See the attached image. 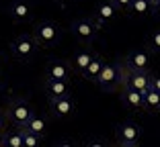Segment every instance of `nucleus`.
Here are the masks:
<instances>
[{
  "mask_svg": "<svg viewBox=\"0 0 160 147\" xmlns=\"http://www.w3.org/2000/svg\"><path fill=\"white\" fill-rule=\"evenodd\" d=\"M103 66H105V59L103 57H99V55H94L92 57V62L86 66V70L82 71V76L86 78L88 82H94L97 78H99V74H101V70H103Z\"/></svg>",
  "mask_w": 160,
  "mask_h": 147,
  "instance_id": "obj_16",
  "label": "nucleus"
},
{
  "mask_svg": "<svg viewBox=\"0 0 160 147\" xmlns=\"http://www.w3.org/2000/svg\"><path fill=\"white\" fill-rule=\"evenodd\" d=\"M8 12L14 21L23 23V21H29V16H31V4L25 2V0H14L12 4H10Z\"/></svg>",
  "mask_w": 160,
  "mask_h": 147,
  "instance_id": "obj_13",
  "label": "nucleus"
},
{
  "mask_svg": "<svg viewBox=\"0 0 160 147\" xmlns=\"http://www.w3.org/2000/svg\"><path fill=\"white\" fill-rule=\"evenodd\" d=\"M86 147H107V145H105V143L101 141V139H92V141L86 143Z\"/></svg>",
  "mask_w": 160,
  "mask_h": 147,
  "instance_id": "obj_25",
  "label": "nucleus"
},
{
  "mask_svg": "<svg viewBox=\"0 0 160 147\" xmlns=\"http://www.w3.org/2000/svg\"><path fill=\"white\" fill-rule=\"evenodd\" d=\"M144 108L150 113H160V94L156 90H148L144 92Z\"/></svg>",
  "mask_w": 160,
  "mask_h": 147,
  "instance_id": "obj_17",
  "label": "nucleus"
},
{
  "mask_svg": "<svg viewBox=\"0 0 160 147\" xmlns=\"http://www.w3.org/2000/svg\"><path fill=\"white\" fill-rule=\"evenodd\" d=\"M2 145L4 147H23V135H21V131H17V133H6L4 139H2Z\"/></svg>",
  "mask_w": 160,
  "mask_h": 147,
  "instance_id": "obj_20",
  "label": "nucleus"
},
{
  "mask_svg": "<svg viewBox=\"0 0 160 147\" xmlns=\"http://www.w3.org/2000/svg\"><path fill=\"white\" fill-rule=\"evenodd\" d=\"M45 92L49 96V100L64 98L70 96V82H62V80H47L45 82Z\"/></svg>",
  "mask_w": 160,
  "mask_h": 147,
  "instance_id": "obj_12",
  "label": "nucleus"
},
{
  "mask_svg": "<svg viewBox=\"0 0 160 147\" xmlns=\"http://www.w3.org/2000/svg\"><path fill=\"white\" fill-rule=\"evenodd\" d=\"M47 80H62V82H70V66L66 62H60V59H53V62L47 63Z\"/></svg>",
  "mask_w": 160,
  "mask_h": 147,
  "instance_id": "obj_9",
  "label": "nucleus"
},
{
  "mask_svg": "<svg viewBox=\"0 0 160 147\" xmlns=\"http://www.w3.org/2000/svg\"><path fill=\"white\" fill-rule=\"evenodd\" d=\"M150 47L154 49V51H160V29L152 33V37H150Z\"/></svg>",
  "mask_w": 160,
  "mask_h": 147,
  "instance_id": "obj_22",
  "label": "nucleus"
},
{
  "mask_svg": "<svg viewBox=\"0 0 160 147\" xmlns=\"http://www.w3.org/2000/svg\"><path fill=\"white\" fill-rule=\"evenodd\" d=\"M121 100L127 108H133V110H142L144 108V94L136 90H129V88H123V94Z\"/></svg>",
  "mask_w": 160,
  "mask_h": 147,
  "instance_id": "obj_14",
  "label": "nucleus"
},
{
  "mask_svg": "<svg viewBox=\"0 0 160 147\" xmlns=\"http://www.w3.org/2000/svg\"><path fill=\"white\" fill-rule=\"evenodd\" d=\"M150 88H152V90H156V92L160 94V74L150 76Z\"/></svg>",
  "mask_w": 160,
  "mask_h": 147,
  "instance_id": "obj_24",
  "label": "nucleus"
},
{
  "mask_svg": "<svg viewBox=\"0 0 160 147\" xmlns=\"http://www.w3.org/2000/svg\"><path fill=\"white\" fill-rule=\"evenodd\" d=\"M117 10H129L132 8V0H111Z\"/></svg>",
  "mask_w": 160,
  "mask_h": 147,
  "instance_id": "obj_23",
  "label": "nucleus"
},
{
  "mask_svg": "<svg viewBox=\"0 0 160 147\" xmlns=\"http://www.w3.org/2000/svg\"><path fill=\"white\" fill-rule=\"evenodd\" d=\"M123 71L125 70H123L119 63H105L101 74H99V78L94 80V84H99L103 90L111 92V90H115L117 86L123 84Z\"/></svg>",
  "mask_w": 160,
  "mask_h": 147,
  "instance_id": "obj_2",
  "label": "nucleus"
},
{
  "mask_svg": "<svg viewBox=\"0 0 160 147\" xmlns=\"http://www.w3.org/2000/svg\"><path fill=\"white\" fill-rule=\"evenodd\" d=\"M142 137V127L138 123L125 121L117 127V141L119 143H129V145H138Z\"/></svg>",
  "mask_w": 160,
  "mask_h": 147,
  "instance_id": "obj_7",
  "label": "nucleus"
},
{
  "mask_svg": "<svg viewBox=\"0 0 160 147\" xmlns=\"http://www.w3.org/2000/svg\"><path fill=\"white\" fill-rule=\"evenodd\" d=\"M152 0H132V12L138 14V16H146V14L152 12Z\"/></svg>",
  "mask_w": 160,
  "mask_h": 147,
  "instance_id": "obj_18",
  "label": "nucleus"
},
{
  "mask_svg": "<svg viewBox=\"0 0 160 147\" xmlns=\"http://www.w3.org/2000/svg\"><path fill=\"white\" fill-rule=\"evenodd\" d=\"M2 139H4V131L0 129V143H2Z\"/></svg>",
  "mask_w": 160,
  "mask_h": 147,
  "instance_id": "obj_30",
  "label": "nucleus"
},
{
  "mask_svg": "<svg viewBox=\"0 0 160 147\" xmlns=\"http://www.w3.org/2000/svg\"><path fill=\"white\" fill-rule=\"evenodd\" d=\"M4 121H6V119H4V114H2V113H0V129H2V127H4Z\"/></svg>",
  "mask_w": 160,
  "mask_h": 147,
  "instance_id": "obj_28",
  "label": "nucleus"
},
{
  "mask_svg": "<svg viewBox=\"0 0 160 147\" xmlns=\"http://www.w3.org/2000/svg\"><path fill=\"white\" fill-rule=\"evenodd\" d=\"M23 131L33 133V135H37V137H43L45 131H47V121L43 119V117H39V114H33V117L29 119V123L23 127Z\"/></svg>",
  "mask_w": 160,
  "mask_h": 147,
  "instance_id": "obj_15",
  "label": "nucleus"
},
{
  "mask_svg": "<svg viewBox=\"0 0 160 147\" xmlns=\"http://www.w3.org/2000/svg\"><path fill=\"white\" fill-rule=\"evenodd\" d=\"M52 104V113L56 114L58 119H68L72 117L76 110V102L72 96H64V98H56V100H49Z\"/></svg>",
  "mask_w": 160,
  "mask_h": 147,
  "instance_id": "obj_8",
  "label": "nucleus"
},
{
  "mask_svg": "<svg viewBox=\"0 0 160 147\" xmlns=\"http://www.w3.org/2000/svg\"><path fill=\"white\" fill-rule=\"evenodd\" d=\"M92 57H94V55H92L90 51H78V53L74 55V67L80 71V74H82V71L86 70V66L92 62Z\"/></svg>",
  "mask_w": 160,
  "mask_h": 147,
  "instance_id": "obj_19",
  "label": "nucleus"
},
{
  "mask_svg": "<svg viewBox=\"0 0 160 147\" xmlns=\"http://www.w3.org/2000/svg\"><path fill=\"white\" fill-rule=\"evenodd\" d=\"M10 49H12V55L17 57V59H21V62H31L35 57V53H37L39 45L33 39V35H19V37L12 41Z\"/></svg>",
  "mask_w": 160,
  "mask_h": 147,
  "instance_id": "obj_3",
  "label": "nucleus"
},
{
  "mask_svg": "<svg viewBox=\"0 0 160 147\" xmlns=\"http://www.w3.org/2000/svg\"><path fill=\"white\" fill-rule=\"evenodd\" d=\"M21 135H23V147H39L41 145V137H37V135L27 133L23 129H21Z\"/></svg>",
  "mask_w": 160,
  "mask_h": 147,
  "instance_id": "obj_21",
  "label": "nucleus"
},
{
  "mask_svg": "<svg viewBox=\"0 0 160 147\" xmlns=\"http://www.w3.org/2000/svg\"><path fill=\"white\" fill-rule=\"evenodd\" d=\"M156 2H160V0H152V4H156Z\"/></svg>",
  "mask_w": 160,
  "mask_h": 147,
  "instance_id": "obj_31",
  "label": "nucleus"
},
{
  "mask_svg": "<svg viewBox=\"0 0 160 147\" xmlns=\"http://www.w3.org/2000/svg\"><path fill=\"white\" fill-rule=\"evenodd\" d=\"M148 66H150V53H148V51H132L129 55H127L125 70L148 71Z\"/></svg>",
  "mask_w": 160,
  "mask_h": 147,
  "instance_id": "obj_10",
  "label": "nucleus"
},
{
  "mask_svg": "<svg viewBox=\"0 0 160 147\" xmlns=\"http://www.w3.org/2000/svg\"><path fill=\"white\" fill-rule=\"evenodd\" d=\"M123 88H129V90H136L144 94V92L150 90V74L148 71L125 70L123 71Z\"/></svg>",
  "mask_w": 160,
  "mask_h": 147,
  "instance_id": "obj_5",
  "label": "nucleus"
},
{
  "mask_svg": "<svg viewBox=\"0 0 160 147\" xmlns=\"http://www.w3.org/2000/svg\"><path fill=\"white\" fill-rule=\"evenodd\" d=\"M33 117V110H31V106H29L27 100L23 98H14L12 102L8 104V119L12 121L17 127L23 129L25 125L29 123V119Z\"/></svg>",
  "mask_w": 160,
  "mask_h": 147,
  "instance_id": "obj_4",
  "label": "nucleus"
},
{
  "mask_svg": "<svg viewBox=\"0 0 160 147\" xmlns=\"http://www.w3.org/2000/svg\"><path fill=\"white\" fill-rule=\"evenodd\" d=\"M115 16H117V8H115V4L111 2V0H107V2H101V4L97 6V12H94V23H97V27H101V25L111 23Z\"/></svg>",
  "mask_w": 160,
  "mask_h": 147,
  "instance_id": "obj_11",
  "label": "nucleus"
},
{
  "mask_svg": "<svg viewBox=\"0 0 160 147\" xmlns=\"http://www.w3.org/2000/svg\"><path fill=\"white\" fill-rule=\"evenodd\" d=\"M119 147H138V145H129V143H119Z\"/></svg>",
  "mask_w": 160,
  "mask_h": 147,
  "instance_id": "obj_29",
  "label": "nucleus"
},
{
  "mask_svg": "<svg viewBox=\"0 0 160 147\" xmlns=\"http://www.w3.org/2000/svg\"><path fill=\"white\" fill-rule=\"evenodd\" d=\"M152 14H156V16H160V2H156V4L152 6Z\"/></svg>",
  "mask_w": 160,
  "mask_h": 147,
  "instance_id": "obj_27",
  "label": "nucleus"
},
{
  "mask_svg": "<svg viewBox=\"0 0 160 147\" xmlns=\"http://www.w3.org/2000/svg\"><path fill=\"white\" fill-rule=\"evenodd\" d=\"M33 39L37 41L39 47H56L62 39V29L60 25L52 23V21H43L35 27Z\"/></svg>",
  "mask_w": 160,
  "mask_h": 147,
  "instance_id": "obj_1",
  "label": "nucleus"
},
{
  "mask_svg": "<svg viewBox=\"0 0 160 147\" xmlns=\"http://www.w3.org/2000/svg\"><path fill=\"white\" fill-rule=\"evenodd\" d=\"M53 147H76V145H74L72 141H58Z\"/></svg>",
  "mask_w": 160,
  "mask_h": 147,
  "instance_id": "obj_26",
  "label": "nucleus"
},
{
  "mask_svg": "<svg viewBox=\"0 0 160 147\" xmlns=\"http://www.w3.org/2000/svg\"><path fill=\"white\" fill-rule=\"evenodd\" d=\"M97 31H99V27H97V23H94L92 19H78L72 25V33L84 43L92 41V39L97 37Z\"/></svg>",
  "mask_w": 160,
  "mask_h": 147,
  "instance_id": "obj_6",
  "label": "nucleus"
}]
</instances>
